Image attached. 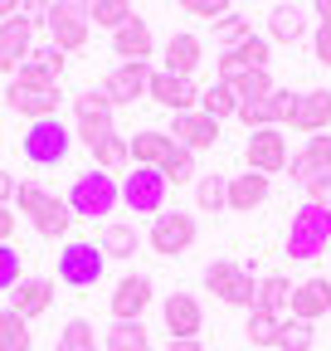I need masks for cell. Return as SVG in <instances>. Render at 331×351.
Wrapping results in <instances>:
<instances>
[{"label": "cell", "instance_id": "1", "mask_svg": "<svg viewBox=\"0 0 331 351\" xmlns=\"http://www.w3.org/2000/svg\"><path fill=\"white\" fill-rule=\"evenodd\" d=\"M0 103H5L10 112L29 117V122H44V117H59V103H64V83L54 73H44L39 64H20V73L10 78V88L0 93Z\"/></svg>", "mask_w": 331, "mask_h": 351}, {"label": "cell", "instance_id": "2", "mask_svg": "<svg viewBox=\"0 0 331 351\" xmlns=\"http://www.w3.org/2000/svg\"><path fill=\"white\" fill-rule=\"evenodd\" d=\"M287 258H297V263H312L331 249V210L326 205H297L293 210V225H287Z\"/></svg>", "mask_w": 331, "mask_h": 351}, {"label": "cell", "instance_id": "3", "mask_svg": "<svg viewBox=\"0 0 331 351\" xmlns=\"http://www.w3.org/2000/svg\"><path fill=\"white\" fill-rule=\"evenodd\" d=\"M15 205H20V215L29 219V225H34V234H44V239H64V234H68V225H73L68 200H59L54 191L34 186V181H20Z\"/></svg>", "mask_w": 331, "mask_h": 351}, {"label": "cell", "instance_id": "4", "mask_svg": "<svg viewBox=\"0 0 331 351\" xmlns=\"http://www.w3.org/2000/svg\"><path fill=\"white\" fill-rule=\"evenodd\" d=\"M117 205H122V181H117V176H103L98 166L83 171L78 181H73V191H68L73 219H103V215H112Z\"/></svg>", "mask_w": 331, "mask_h": 351}, {"label": "cell", "instance_id": "5", "mask_svg": "<svg viewBox=\"0 0 331 351\" xmlns=\"http://www.w3.org/2000/svg\"><path fill=\"white\" fill-rule=\"evenodd\" d=\"M204 293H215V298L229 302V307H254V298H259V278H254V269H243V263L215 258L210 269H204Z\"/></svg>", "mask_w": 331, "mask_h": 351}, {"label": "cell", "instance_id": "6", "mask_svg": "<svg viewBox=\"0 0 331 351\" xmlns=\"http://www.w3.org/2000/svg\"><path fill=\"white\" fill-rule=\"evenodd\" d=\"M20 147H25V161L29 166H59L73 152V132H68L64 117H44V122H29V132H25Z\"/></svg>", "mask_w": 331, "mask_h": 351}, {"label": "cell", "instance_id": "7", "mask_svg": "<svg viewBox=\"0 0 331 351\" xmlns=\"http://www.w3.org/2000/svg\"><path fill=\"white\" fill-rule=\"evenodd\" d=\"M112 112H117V108L103 98V88L78 93V98H73V137L93 152L103 137H112V132H117V127H112Z\"/></svg>", "mask_w": 331, "mask_h": 351}, {"label": "cell", "instance_id": "8", "mask_svg": "<svg viewBox=\"0 0 331 351\" xmlns=\"http://www.w3.org/2000/svg\"><path fill=\"white\" fill-rule=\"evenodd\" d=\"M103 269H107V254L88 239H68L59 249V283H68V288H98Z\"/></svg>", "mask_w": 331, "mask_h": 351}, {"label": "cell", "instance_id": "9", "mask_svg": "<svg viewBox=\"0 0 331 351\" xmlns=\"http://www.w3.org/2000/svg\"><path fill=\"white\" fill-rule=\"evenodd\" d=\"M243 161L248 171H259V176H282L287 161H293V152H287V132L282 127H259V132H248V142H243Z\"/></svg>", "mask_w": 331, "mask_h": 351}, {"label": "cell", "instance_id": "10", "mask_svg": "<svg viewBox=\"0 0 331 351\" xmlns=\"http://www.w3.org/2000/svg\"><path fill=\"white\" fill-rule=\"evenodd\" d=\"M195 234H200L195 215H185V210H161V215L151 219V230H146V244H151V254H161V258H176V254H185V249L195 244Z\"/></svg>", "mask_w": 331, "mask_h": 351}, {"label": "cell", "instance_id": "11", "mask_svg": "<svg viewBox=\"0 0 331 351\" xmlns=\"http://www.w3.org/2000/svg\"><path fill=\"white\" fill-rule=\"evenodd\" d=\"M166 176L161 171H146V166H132L127 176H122V205H127L132 215H161L166 210Z\"/></svg>", "mask_w": 331, "mask_h": 351}, {"label": "cell", "instance_id": "12", "mask_svg": "<svg viewBox=\"0 0 331 351\" xmlns=\"http://www.w3.org/2000/svg\"><path fill=\"white\" fill-rule=\"evenodd\" d=\"M44 25H49V34H54V49H64V54H78L83 44H88V5H78V0H59V5H49L44 10Z\"/></svg>", "mask_w": 331, "mask_h": 351}, {"label": "cell", "instance_id": "13", "mask_svg": "<svg viewBox=\"0 0 331 351\" xmlns=\"http://www.w3.org/2000/svg\"><path fill=\"white\" fill-rule=\"evenodd\" d=\"M273 64V44L263 39V34H248L243 44H234V49H224L220 54V64H215V83H239L243 73H254V69H268Z\"/></svg>", "mask_w": 331, "mask_h": 351}, {"label": "cell", "instance_id": "14", "mask_svg": "<svg viewBox=\"0 0 331 351\" xmlns=\"http://www.w3.org/2000/svg\"><path fill=\"white\" fill-rule=\"evenodd\" d=\"M161 322H166V332H171V341H200V332H204V307H200L195 293H166Z\"/></svg>", "mask_w": 331, "mask_h": 351}, {"label": "cell", "instance_id": "15", "mask_svg": "<svg viewBox=\"0 0 331 351\" xmlns=\"http://www.w3.org/2000/svg\"><path fill=\"white\" fill-rule=\"evenodd\" d=\"M34 25L39 20H29L25 10L15 15V20H5V25H0V73H20V64L34 54Z\"/></svg>", "mask_w": 331, "mask_h": 351}, {"label": "cell", "instance_id": "16", "mask_svg": "<svg viewBox=\"0 0 331 351\" xmlns=\"http://www.w3.org/2000/svg\"><path fill=\"white\" fill-rule=\"evenodd\" d=\"M151 298H156V283L146 274H127V278L112 288V298H107L112 322H142V313L151 307Z\"/></svg>", "mask_w": 331, "mask_h": 351}, {"label": "cell", "instance_id": "17", "mask_svg": "<svg viewBox=\"0 0 331 351\" xmlns=\"http://www.w3.org/2000/svg\"><path fill=\"white\" fill-rule=\"evenodd\" d=\"M146 88H151V64H117L103 78V98L112 108H127V103L146 98Z\"/></svg>", "mask_w": 331, "mask_h": 351}, {"label": "cell", "instance_id": "18", "mask_svg": "<svg viewBox=\"0 0 331 351\" xmlns=\"http://www.w3.org/2000/svg\"><path fill=\"white\" fill-rule=\"evenodd\" d=\"M171 142L200 156V152L220 147V122H215V117H204L200 108H195V112H176V117H171Z\"/></svg>", "mask_w": 331, "mask_h": 351}, {"label": "cell", "instance_id": "19", "mask_svg": "<svg viewBox=\"0 0 331 351\" xmlns=\"http://www.w3.org/2000/svg\"><path fill=\"white\" fill-rule=\"evenodd\" d=\"M146 98L151 103H161L166 112H195L200 108V88L190 83V78H171V73H166V69H156L151 73V88H146Z\"/></svg>", "mask_w": 331, "mask_h": 351}, {"label": "cell", "instance_id": "20", "mask_svg": "<svg viewBox=\"0 0 331 351\" xmlns=\"http://www.w3.org/2000/svg\"><path fill=\"white\" fill-rule=\"evenodd\" d=\"M331 313V278L312 274L302 283H293V302H287V317H297V322H317Z\"/></svg>", "mask_w": 331, "mask_h": 351}, {"label": "cell", "instance_id": "21", "mask_svg": "<svg viewBox=\"0 0 331 351\" xmlns=\"http://www.w3.org/2000/svg\"><path fill=\"white\" fill-rule=\"evenodd\" d=\"M293 132H307V137H321L331 127V88H307L297 93V108H293Z\"/></svg>", "mask_w": 331, "mask_h": 351}, {"label": "cell", "instance_id": "22", "mask_svg": "<svg viewBox=\"0 0 331 351\" xmlns=\"http://www.w3.org/2000/svg\"><path fill=\"white\" fill-rule=\"evenodd\" d=\"M161 59H166V73H171V78H190V73L200 69V59H204V44H200V34L181 29V34L166 39Z\"/></svg>", "mask_w": 331, "mask_h": 351}, {"label": "cell", "instance_id": "23", "mask_svg": "<svg viewBox=\"0 0 331 351\" xmlns=\"http://www.w3.org/2000/svg\"><path fill=\"white\" fill-rule=\"evenodd\" d=\"M112 54H117L122 64H146V59L156 54L151 25H146V20H132V25H122V29L112 34Z\"/></svg>", "mask_w": 331, "mask_h": 351}, {"label": "cell", "instance_id": "24", "mask_svg": "<svg viewBox=\"0 0 331 351\" xmlns=\"http://www.w3.org/2000/svg\"><path fill=\"white\" fill-rule=\"evenodd\" d=\"M49 302H54V278H20V288L10 293V313L34 322L49 313Z\"/></svg>", "mask_w": 331, "mask_h": 351}, {"label": "cell", "instance_id": "25", "mask_svg": "<svg viewBox=\"0 0 331 351\" xmlns=\"http://www.w3.org/2000/svg\"><path fill=\"white\" fill-rule=\"evenodd\" d=\"M127 142H132V166H146V171H161L166 156L176 152L171 132H161V127H142L137 137H127Z\"/></svg>", "mask_w": 331, "mask_h": 351}, {"label": "cell", "instance_id": "26", "mask_svg": "<svg viewBox=\"0 0 331 351\" xmlns=\"http://www.w3.org/2000/svg\"><path fill=\"white\" fill-rule=\"evenodd\" d=\"M268 191H273V181H268V176H259V171L229 176V210H234V215H254V210L268 200Z\"/></svg>", "mask_w": 331, "mask_h": 351}, {"label": "cell", "instance_id": "27", "mask_svg": "<svg viewBox=\"0 0 331 351\" xmlns=\"http://www.w3.org/2000/svg\"><path fill=\"white\" fill-rule=\"evenodd\" d=\"M307 5H287V0H278V5L268 10V44H297L307 34Z\"/></svg>", "mask_w": 331, "mask_h": 351}, {"label": "cell", "instance_id": "28", "mask_svg": "<svg viewBox=\"0 0 331 351\" xmlns=\"http://www.w3.org/2000/svg\"><path fill=\"white\" fill-rule=\"evenodd\" d=\"M98 249H103L107 258H132V254L142 249V230L127 225V219H107L103 234H98Z\"/></svg>", "mask_w": 331, "mask_h": 351}, {"label": "cell", "instance_id": "29", "mask_svg": "<svg viewBox=\"0 0 331 351\" xmlns=\"http://www.w3.org/2000/svg\"><path fill=\"white\" fill-rule=\"evenodd\" d=\"M93 161L103 176H122V171H132V142L122 137V132H112V137H103L93 147Z\"/></svg>", "mask_w": 331, "mask_h": 351}, {"label": "cell", "instance_id": "30", "mask_svg": "<svg viewBox=\"0 0 331 351\" xmlns=\"http://www.w3.org/2000/svg\"><path fill=\"white\" fill-rule=\"evenodd\" d=\"M287 302H293V283H287L282 274L259 278V298H254L259 313H268V317H287Z\"/></svg>", "mask_w": 331, "mask_h": 351}, {"label": "cell", "instance_id": "31", "mask_svg": "<svg viewBox=\"0 0 331 351\" xmlns=\"http://www.w3.org/2000/svg\"><path fill=\"white\" fill-rule=\"evenodd\" d=\"M103 351H156L146 322H112L103 337Z\"/></svg>", "mask_w": 331, "mask_h": 351}, {"label": "cell", "instance_id": "32", "mask_svg": "<svg viewBox=\"0 0 331 351\" xmlns=\"http://www.w3.org/2000/svg\"><path fill=\"white\" fill-rule=\"evenodd\" d=\"M195 205H200L204 215H220V210H229V176L204 171L200 181H195Z\"/></svg>", "mask_w": 331, "mask_h": 351}, {"label": "cell", "instance_id": "33", "mask_svg": "<svg viewBox=\"0 0 331 351\" xmlns=\"http://www.w3.org/2000/svg\"><path fill=\"white\" fill-rule=\"evenodd\" d=\"M200 112H204V117H215V122L239 117V93H234L229 83H210V88H200Z\"/></svg>", "mask_w": 331, "mask_h": 351}, {"label": "cell", "instance_id": "34", "mask_svg": "<svg viewBox=\"0 0 331 351\" xmlns=\"http://www.w3.org/2000/svg\"><path fill=\"white\" fill-rule=\"evenodd\" d=\"M137 20V10L127 5V0H93L88 5V25H98V29H122V25H132Z\"/></svg>", "mask_w": 331, "mask_h": 351}, {"label": "cell", "instance_id": "35", "mask_svg": "<svg viewBox=\"0 0 331 351\" xmlns=\"http://www.w3.org/2000/svg\"><path fill=\"white\" fill-rule=\"evenodd\" d=\"M161 176H166V186H190V181H200V156L185 152V147H176L171 156H166Z\"/></svg>", "mask_w": 331, "mask_h": 351}, {"label": "cell", "instance_id": "36", "mask_svg": "<svg viewBox=\"0 0 331 351\" xmlns=\"http://www.w3.org/2000/svg\"><path fill=\"white\" fill-rule=\"evenodd\" d=\"M34 337H29V322L10 307H0V351H29Z\"/></svg>", "mask_w": 331, "mask_h": 351}, {"label": "cell", "instance_id": "37", "mask_svg": "<svg viewBox=\"0 0 331 351\" xmlns=\"http://www.w3.org/2000/svg\"><path fill=\"white\" fill-rule=\"evenodd\" d=\"M54 351H98V332L88 317H68L64 332H59V346Z\"/></svg>", "mask_w": 331, "mask_h": 351}, {"label": "cell", "instance_id": "38", "mask_svg": "<svg viewBox=\"0 0 331 351\" xmlns=\"http://www.w3.org/2000/svg\"><path fill=\"white\" fill-rule=\"evenodd\" d=\"M278 332H282V317H268L259 307H248V322H243L248 346H278Z\"/></svg>", "mask_w": 331, "mask_h": 351}, {"label": "cell", "instance_id": "39", "mask_svg": "<svg viewBox=\"0 0 331 351\" xmlns=\"http://www.w3.org/2000/svg\"><path fill=\"white\" fill-rule=\"evenodd\" d=\"M273 88H278L273 73H268V69H254V73H243V78L234 83V93H239V103H263Z\"/></svg>", "mask_w": 331, "mask_h": 351}, {"label": "cell", "instance_id": "40", "mask_svg": "<svg viewBox=\"0 0 331 351\" xmlns=\"http://www.w3.org/2000/svg\"><path fill=\"white\" fill-rule=\"evenodd\" d=\"M278 351H312V322L282 317V332H278Z\"/></svg>", "mask_w": 331, "mask_h": 351}, {"label": "cell", "instance_id": "41", "mask_svg": "<svg viewBox=\"0 0 331 351\" xmlns=\"http://www.w3.org/2000/svg\"><path fill=\"white\" fill-rule=\"evenodd\" d=\"M248 34H254V25H248V20H243L239 10H229V15H224V20L215 25V39L224 44V49H234V44H243Z\"/></svg>", "mask_w": 331, "mask_h": 351}, {"label": "cell", "instance_id": "42", "mask_svg": "<svg viewBox=\"0 0 331 351\" xmlns=\"http://www.w3.org/2000/svg\"><path fill=\"white\" fill-rule=\"evenodd\" d=\"M15 288H20V249L0 244V293H15Z\"/></svg>", "mask_w": 331, "mask_h": 351}, {"label": "cell", "instance_id": "43", "mask_svg": "<svg viewBox=\"0 0 331 351\" xmlns=\"http://www.w3.org/2000/svg\"><path fill=\"white\" fill-rule=\"evenodd\" d=\"M29 64H39L44 73H54V78L64 83V64H68V59H64V49H54V44H39V49L29 54Z\"/></svg>", "mask_w": 331, "mask_h": 351}, {"label": "cell", "instance_id": "44", "mask_svg": "<svg viewBox=\"0 0 331 351\" xmlns=\"http://www.w3.org/2000/svg\"><path fill=\"white\" fill-rule=\"evenodd\" d=\"M307 161L317 166V176H331V137H307Z\"/></svg>", "mask_w": 331, "mask_h": 351}, {"label": "cell", "instance_id": "45", "mask_svg": "<svg viewBox=\"0 0 331 351\" xmlns=\"http://www.w3.org/2000/svg\"><path fill=\"white\" fill-rule=\"evenodd\" d=\"M181 10H185V15H195V20H215V25L229 15V5H224V0H185Z\"/></svg>", "mask_w": 331, "mask_h": 351}, {"label": "cell", "instance_id": "46", "mask_svg": "<svg viewBox=\"0 0 331 351\" xmlns=\"http://www.w3.org/2000/svg\"><path fill=\"white\" fill-rule=\"evenodd\" d=\"M312 59H317L321 69H331V25H317V34H312Z\"/></svg>", "mask_w": 331, "mask_h": 351}, {"label": "cell", "instance_id": "47", "mask_svg": "<svg viewBox=\"0 0 331 351\" xmlns=\"http://www.w3.org/2000/svg\"><path fill=\"white\" fill-rule=\"evenodd\" d=\"M287 171H293V181H297V186H312V181H317V166L307 161V152H293V161H287Z\"/></svg>", "mask_w": 331, "mask_h": 351}, {"label": "cell", "instance_id": "48", "mask_svg": "<svg viewBox=\"0 0 331 351\" xmlns=\"http://www.w3.org/2000/svg\"><path fill=\"white\" fill-rule=\"evenodd\" d=\"M302 195H307V205H326L331 210V176H317L312 186H302Z\"/></svg>", "mask_w": 331, "mask_h": 351}, {"label": "cell", "instance_id": "49", "mask_svg": "<svg viewBox=\"0 0 331 351\" xmlns=\"http://www.w3.org/2000/svg\"><path fill=\"white\" fill-rule=\"evenodd\" d=\"M10 234H15V210L0 205V244H10Z\"/></svg>", "mask_w": 331, "mask_h": 351}, {"label": "cell", "instance_id": "50", "mask_svg": "<svg viewBox=\"0 0 331 351\" xmlns=\"http://www.w3.org/2000/svg\"><path fill=\"white\" fill-rule=\"evenodd\" d=\"M15 191H20V181H15V176H5V171H0V205H10V200H15Z\"/></svg>", "mask_w": 331, "mask_h": 351}, {"label": "cell", "instance_id": "51", "mask_svg": "<svg viewBox=\"0 0 331 351\" xmlns=\"http://www.w3.org/2000/svg\"><path fill=\"white\" fill-rule=\"evenodd\" d=\"M25 5H20V0H0V25H5V20H15Z\"/></svg>", "mask_w": 331, "mask_h": 351}, {"label": "cell", "instance_id": "52", "mask_svg": "<svg viewBox=\"0 0 331 351\" xmlns=\"http://www.w3.org/2000/svg\"><path fill=\"white\" fill-rule=\"evenodd\" d=\"M312 15H317V25H331V0H317Z\"/></svg>", "mask_w": 331, "mask_h": 351}, {"label": "cell", "instance_id": "53", "mask_svg": "<svg viewBox=\"0 0 331 351\" xmlns=\"http://www.w3.org/2000/svg\"><path fill=\"white\" fill-rule=\"evenodd\" d=\"M166 351H204L200 341H166Z\"/></svg>", "mask_w": 331, "mask_h": 351}]
</instances>
